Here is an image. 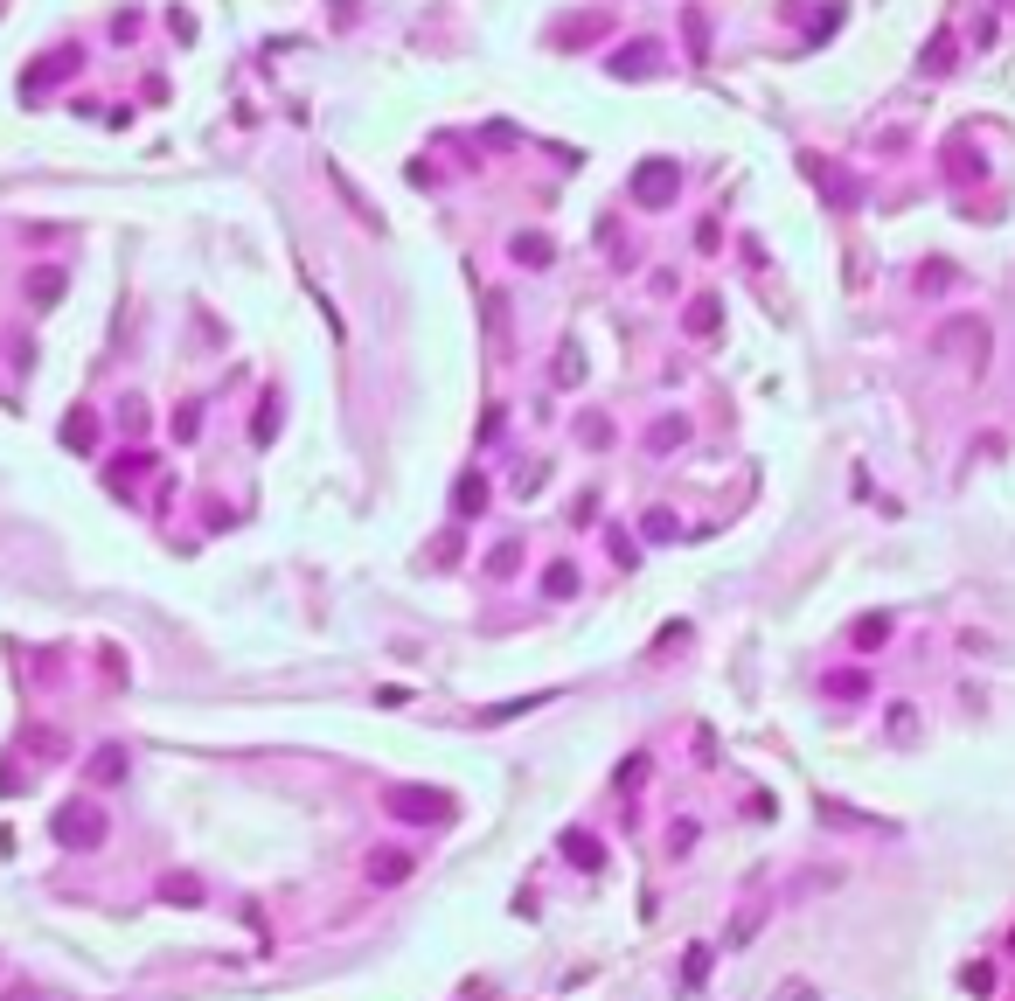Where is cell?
<instances>
[{"instance_id":"cell-2","label":"cell","mask_w":1015,"mask_h":1001,"mask_svg":"<svg viewBox=\"0 0 1015 1001\" xmlns=\"http://www.w3.org/2000/svg\"><path fill=\"white\" fill-rule=\"evenodd\" d=\"M56 842H70V849H98V842H105V814H98L91 800L56 807Z\"/></svg>"},{"instance_id":"cell-10","label":"cell","mask_w":1015,"mask_h":1001,"mask_svg":"<svg viewBox=\"0 0 1015 1001\" xmlns=\"http://www.w3.org/2000/svg\"><path fill=\"white\" fill-rule=\"evenodd\" d=\"M717 313H724V306H717V299L703 292V299L689 306V334H696V341H710V334H717Z\"/></svg>"},{"instance_id":"cell-11","label":"cell","mask_w":1015,"mask_h":1001,"mask_svg":"<svg viewBox=\"0 0 1015 1001\" xmlns=\"http://www.w3.org/2000/svg\"><path fill=\"white\" fill-rule=\"evenodd\" d=\"M508 251H515L522 265H550V237H536V230H522V237H515Z\"/></svg>"},{"instance_id":"cell-17","label":"cell","mask_w":1015,"mask_h":1001,"mask_svg":"<svg viewBox=\"0 0 1015 1001\" xmlns=\"http://www.w3.org/2000/svg\"><path fill=\"white\" fill-rule=\"evenodd\" d=\"M28 292H35V306H49V299L63 292V272H35V286H28Z\"/></svg>"},{"instance_id":"cell-8","label":"cell","mask_w":1015,"mask_h":1001,"mask_svg":"<svg viewBox=\"0 0 1015 1001\" xmlns=\"http://www.w3.org/2000/svg\"><path fill=\"white\" fill-rule=\"evenodd\" d=\"M119 779H126V751H119V744H105V751L91 758V786H119Z\"/></svg>"},{"instance_id":"cell-4","label":"cell","mask_w":1015,"mask_h":1001,"mask_svg":"<svg viewBox=\"0 0 1015 1001\" xmlns=\"http://www.w3.org/2000/svg\"><path fill=\"white\" fill-rule=\"evenodd\" d=\"M404 876H411V856H404V849H376V856H369V883H376V890H390V883H404Z\"/></svg>"},{"instance_id":"cell-23","label":"cell","mask_w":1015,"mask_h":1001,"mask_svg":"<svg viewBox=\"0 0 1015 1001\" xmlns=\"http://www.w3.org/2000/svg\"><path fill=\"white\" fill-rule=\"evenodd\" d=\"M946 63H953V42H946V35H939V42H932V49H925V70H946Z\"/></svg>"},{"instance_id":"cell-6","label":"cell","mask_w":1015,"mask_h":1001,"mask_svg":"<svg viewBox=\"0 0 1015 1001\" xmlns=\"http://www.w3.org/2000/svg\"><path fill=\"white\" fill-rule=\"evenodd\" d=\"M654 56H661L654 42H626V49L612 56V77H647V70H654Z\"/></svg>"},{"instance_id":"cell-24","label":"cell","mask_w":1015,"mask_h":1001,"mask_svg":"<svg viewBox=\"0 0 1015 1001\" xmlns=\"http://www.w3.org/2000/svg\"><path fill=\"white\" fill-rule=\"evenodd\" d=\"M758 918H765V911H744V918H737V925H730V946H744V939H751V932H758Z\"/></svg>"},{"instance_id":"cell-5","label":"cell","mask_w":1015,"mask_h":1001,"mask_svg":"<svg viewBox=\"0 0 1015 1001\" xmlns=\"http://www.w3.org/2000/svg\"><path fill=\"white\" fill-rule=\"evenodd\" d=\"M605 28H612V14H578V21L557 28V42H564V49H584V42H598Z\"/></svg>"},{"instance_id":"cell-1","label":"cell","mask_w":1015,"mask_h":1001,"mask_svg":"<svg viewBox=\"0 0 1015 1001\" xmlns=\"http://www.w3.org/2000/svg\"><path fill=\"white\" fill-rule=\"evenodd\" d=\"M390 814L411 821V828H438V821H452V793H438V786H390Z\"/></svg>"},{"instance_id":"cell-21","label":"cell","mask_w":1015,"mask_h":1001,"mask_svg":"<svg viewBox=\"0 0 1015 1001\" xmlns=\"http://www.w3.org/2000/svg\"><path fill=\"white\" fill-rule=\"evenodd\" d=\"M543 584H550V591H564V598H571V591H578V571H571V564H557V571L543 577Z\"/></svg>"},{"instance_id":"cell-7","label":"cell","mask_w":1015,"mask_h":1001,"mask_svg":"<svg viewBox=\"0 0 1015 1001\" xmlns=\"http://www.w3.org/2000/svg\"><path fill=\"white\" fill-rule=\"evenodd\" d=\"M91 438H98V418H91V411L77 404V411L63 418V445H70V452H91Z\"/></svg>"},{"instance_id":"cell-14","label":"cell","mask_w":1015,"mask_h":1001,"mask_svg":"<svg viewBox=\"0 0 1015 1001\" xmlns=\"http://www.w3.org/2000/svg\"><path fill=\"white\" fill-rule=\"evenodd\" d=\"M682 438H689V425H682V418H661V425H654V452H675Z\"/></svg>"},{"instance_id":"cell-20","label":"cell","mask_w":1015,"mask_h":1001,"mask_svg":"<svg viewBox=\"0 0 1015 1001\" xmlns=\"http://www.w3.org/2000/svg\"><path fill=\"white\" fill-rule=\"evenodd\" d=\"M835 21H842V7H821V14H814V21H807V42H821V35H828V28H835Z\"/></svg>"},{"instance_id":"cell-19","label":"cell","mask_w":1015,"mask_h":1001,"mask_svg":"<svg viewBox=\"0 0 1015 1001\" xmlns=\"http://www.w3.org/2000/svg\"><path fill=\"white\" fill-rule=\"evenodd\" d=\"M564 849H571V862H578V869H598V842H584V835H571Z\"/></svg>"},{"instance_id":"cell-9","label":"cell","mask_w":1015,"mask_h":1001,"mask_svg":"<svg viewBox=\"0 0 1015 1001\" xmlns=\"http://www.w3.org/2000/svg\"><path fill=\"white\" fill-rule=\"evenodd\" d=\"M77 63H84V56H77V49H63V56H49V63H42V70H28V91H42V84H49V77H77Z\"/></svg>"},{"instance_id":"cell-13","label":"cell","mask_w":1015,"mask_h":1001,"mask_svg":"<svg viewBox=\"0 0 1015 1001\" xmlns=\"http://www.w3.org/2000/svg\"><path fill=\"white\" fill-rule=\"evenodd\" d=\"M480 508H487V480L466 473V480H459V515H480Z\"/></svg>"},{"instance_id":"cell-25","label":"cell","mask_w":1015,"mask_h":1001,"mask_svg":"<svg viewBox=\"0 0 1015 1001\" xmlns=\"http://www.w3.org/2000/svg\"><path fill=\"white\" fill-rule=\"evenodd\" d=\"M1009 953H1015V939H1009Z\"/></svg>"},{"instance_id":"cell-16","label":"cell","mask_w":1015,"mask_h":1001,"mask_svg":"<svg viewBox=\"0 0 1015 1001\" xmlns=\"http://www.w3.org/2000/svg\"><path fill=\"white\" fill-rule=\"evenodd\" d=\"M883 640H890V619H863L856 626V647H883Z\"/></svg>"},{"instance_id":"cell-18","label":"cell","mask_w":1015,"mask_h":1001,"mask_svg":"<svg viewBox=\"0 0 1015 1001\" xmlns=\"http://www.w3.org/2000/svg\"><path fill=\"white\" fill-rule=\"evenodd\" d=\"M703 974H710V946H696V953H689V967H682V981H689V988H703Z\"/></svg>"},{"instance_id":"cell-12","label":"cell","mask_w":1015,"mask_h":1001,"mask_svg":"<svg viewBox=\"0 0 1015 1001\" xmlns=\"http://www.w3.org/2000/svg\"><path fill=\"white\" fill-rule=\"evenodd\" d=\"M689 56L710 63V21H703V7H689Z\"/></svg>"},{"instance_id":"cell-15","label":"cell","mask_w":1015,"mask_h":1001,"mask_svg":"<svg viewBox=\"0 0 1015 1001\" xmlns=\"http://www.w3.org/2000/svg\"><path fill=\"white\" fill-rule=\"evenodd\" d=\"M251 431H258V445H272V431H279V397L258 404V425H251Z\"/></svg>"},{"instance_id":"cell-22","label":"cell","mask_w":1015,"mask_h":1001,"mask_svg":"<svg viewBox=\"0 0 1015 1001\" xmlns=\"http://www.w3.org/2000/svg\"><path fill=\"white\" fill-rule=\"evenodd\" d=\"M578 438H584V445H605V438H612V425H605V418H584Z\"/></svg>"},{"instance_id":"cell-3","label":"cell","mask_w":1015,"mask_h":1001,"mask_svg":"<svg viewBox=\"0 0 1015 1001\" xmlns=\"http://www.w3.org/2000/svg\"><path fill=\"white\" fill-rule=\"evenodd\" d=\"M633 202H640V209H668V202H675V167H668V160H647V167L633 174Z\"/></svg>"}]
</instances>
